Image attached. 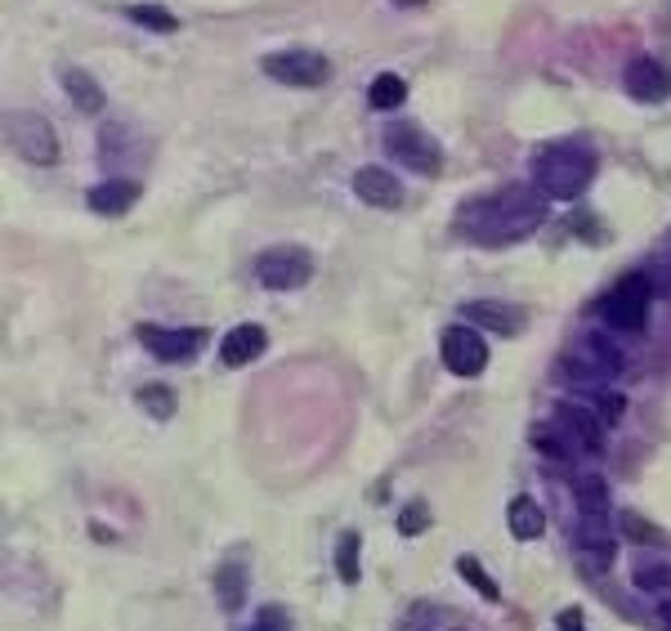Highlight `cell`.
I'll use <instances>...</instances> for the list:
<instances>
[{"mask_svg":"<svg viewBox=\"0 0 671 631\" xmlns=\"http://www.w3.org/2000/svg\"><path fill=\"white\" fill-rule=\"evenodd\" d=\"M551 215L546 192L533 184H506L488 198H470L457 211V229L479 242V247H506V242L529 237L542 220Z\"/></svg>","mask_w":671,"mask_h":631,"instance_id":"1","label":"cell"},{"mask_svg":"<svg viewBox=\"0 0 671 631\" xmlns=\"http://www.w3.org/2000/svg\"><path fill=\"white\" fill-rule=\"evenodd\" d=\"M533 179L546 198L573 202V198H582L587 184L596 179V153L587 149V143H568V139L546 143V149H538V157H533Z\"/></svg>","mask_w":671,"mask_h":631,"instance_id":"2","label":"cell"},{"mask_svg":"<svg viewBox=\"0 0 671 631\" xmlns=\"http://www.w3.org/2000/svg\"><path fill=\"white\" fill-rule=\"evenodd\" d=\"M386 153H390L399 166L416 171V175H439V171H444V149H439V139L429 135V130H421V126H412V121H395V126L386 130Z\"/></svg>","mask_w":671,"mask_h":631,"instance_id":"3","label":"cell"},{"mask_svg":"<svg viewBox=\"0 0 671 631\" xmlns=\"http://www.w3.org/2000/svg\"><path fill=\"white\" fill-rule=\"evenodd\" d=\"M649 296H654L649 273H627V278H622V282L609 291V296H604L600 314H604V323H609L613 331H640L645 318H649Z\"/></svg>","mask_w":671,"mask_h":631,"instance_id":"4","label":"cell"},{"mask_svg":"<svg viewBox=\"0 0 671 631\" xmlns=\"http://www.w3.org/2000/svg\"><path fill=\"white\" fill-rule=\"evenodd\" d=\"M10 143L14 153L32 166H55L59 162V135L40 113H10Z\"/></svg>","mask_w":671,"mask_h":631,"instance_id":"5","label":"cell"},{"mask_svg":"<svg viewBox=\"0 0 671 631\" xmlns=\"http://www.w3.org/2000/svg\"><path fill=\"white\" fill-rule=\"evenodd\" d=\"M256 278L269 291H296L314 278V256L305 247H269L256 260Z\"/></svg>","mask_w":671,"mask_h":631,"instance_id":"6","label":"cell"},{"mask_svg":"<svg viewBox=\"0 0 671 631\" xmlns=\"http://www.w3.org/2000/svg\"><path fill=\"white\" fill-rule=\"evenodd\" d=\"M568 372L578 376L582 385H600V381H609V376L622 372V354L604 341L600 331H591V336H582V341L573 346V354H568Z\"/></svg>","mask_w":671,"mask_h":631,"instance_id":"7","label":"cell"},{"mask_svg":"<svg viewBox=\"0 0 671 631\" xmlns=\"http://www.w3.org/2000/svg\"><path fill=\"white\" fill-rule=\"evenodd\" d=\"M139 341L149 346V354L153 359H162V363H188L198 350H202V341H207V331H198V327H157V323H139Z\"/></svg>","mask_w":671,"mask_h":631,"instance_id":"8","label":"cell"},{"mask_svg":"<svg viewBox=\"0 0 671 631\" xmlns=\"http://www.w3.org/2000/svg\"><path fill=\"white\" fill-rule=\"evenodd\" d=\"M439 354L452 376H479L488 367V341L474 327H448L439 341Z\"/></svg>","mask_w":671,"mask_h":631,"instance_id":"9","label":"cell"},{"mask_svg":"<svg viewBox=\"0 0 671 631\" xmlns=\"http://www.w3.org/2000/svg\"><path fill=\"white\" fill-rule=\"evenodd\" d=\"M264 72L282 85H301V90H314L331 77V63L314 50H282V55H269L264 59Z\"/></svg>","mask_w":671,"mask_h":631,"instance_id":"10","label":"cell"},{"mask_svg":"<svg viewBox=\"0 0 671 631\" xmlns=\"http://www.w3.org/2000/svg\"><path fill=\"white\" fill-rule=\"evenodd\" d=\"M555 430L564 434V444L573 453H600L604 444V425L591 408H578V404H560L555 408Z\"/></svg>","mask_w":671,"mask_h":631,"instance_id":"11","label":"cell"},{"mask_svg":"<svg viewBox=\"0 0 671 631\" xmlns=\"http://www.w3.org/2000/svg\"><path fill=\"white\" fill-rule=\"evenodd\" d=\"M622 85H627V94L640 104H662L671 94V68L662 59L640 55V59L627 63V72H622Z\"/></svg>","mask_w":671,"mask_h":631,"instance_id":"12","label":"cell"},{"mask_svg":"<svg viewBox=\"0 0 671 631\" xmlns=\"http://www.w3.org/2000/svg\"><path fill=\"white\" fill-rule=\"evenodd\" d=\"M354 192H358L367 207H380V211L403 207V184L386 166H363V171H354Z\"/></svg>","mask_w":671,"mask_h":631,"instance_id":"13","label":"cell"},{"mask_svg":"<svg viewBox=\"0 0 671 631\" xmlns=\"http://www.w3.org/2000/svg\"><path fill=\"white\" fill-rule=\"evenodd\" d=\"M264 350H269V331L256 327V323H243V327H233V331L224 336L220 359H224L228 367H247V363H256Z\"/></svg>","mask_w":671,"mask_h":631,"instance_id":"14","label":"cell"},{"mask_svg":"<svg viewBox=\"0 0 671 631\" xmlns=\"http://www.w3.org/2000/svg\"><path fill=\"white\" fill-rule=\"evenodd\" d=\"M90 211L94 215H126L134 202H139V184L134 179H104L90 188Z\"/></svg>","mask_w":671,"mask_h":631,"instance_id":"15","label":"cell"},{"mask_svg":"<svg viewBox=\"0 0 671 631\" xmlns=\"http://www.w3.org/2000/svg\"><path fill=\"white\" fill-rule=\"evenodd\" d=\"M466 318H470L474 327L497 331V336H515V331L523 327V314H519L515 305H497V301H470V305H466Z\"/></svg>","mask_w":671,"mask_h":631,"instance_id":"16","label":"cell"},{"mask_svg":"<svg viewBox=\"0 0 671 631\" xmlns=\"http://www.w3.org/2000/svg\"><path fill=\"white\" fill-rule=\"evenodd\" d=\"M59 81L68 85V94H72V104L85 113V117H94V113H104V85L94 81L85 68H59Z\"/></svg>","mask_w":671,"mask_h":631,"instance_id":"17","label":"cell"},{"mask_svg":"<svg viewBox=\"0 0 671 631\" xmlns=\"http://www.w3.org/2000/svg\"><path fill=\"white\" fill-rule=\"evenodd\" d=\"M506 524H510V538L533 542V538H542V533H546V511L533 498H515L506 506Z\"/></svg>","mask_w":671,"mask_h":631,"instance_id":"18","label":"cell"},{"mask_svg":"<svg viewBox=\"0 0 671 631\" xmlns=\"http://www.w3.org/2000/svg\"><path fill=\"white\" fill-rule=\"evenodd\" d=\"M573 498H578L582 519H604V511H609V483L596 479V475H582L578 489H573Z\"/></svg>","mask_w":671,"mask_h":631,"instance_id":"19","label":"cell"},{"mask_svg":"<svg viewBox=\"0 0 671 631\" xmlns=\"http://www.w3.org/2000/svg\"><path fill=\"white\" fill-rule=\"evenodd\" d=\"M403 100H408V81L395 77V72H380V77L372 81V90H367V104H372L376 113H390V108H399Z\"/></svg>","mask_w":671,"mask_h":631,"instance_id":"20","label":"cell"},{"mask_svg":"<svg viewBox=\"0 0 671 631\" xmlns=\"http://www.w3.org/2000/svg\"><path fill=\"white\" fill-rule=\"evenodd\" d=\"M578 542H582L604 569L613 564V538H609V528H604L600 519H582V524H578Z\"/></svg>","mask_w":671,"mask_h":631,"instance_id":"21","label":"cell"},{"mask_svg":"<svg viewBox=\"0 0 671 631\" xmlns=\"http://www.w3.org/2000/svg\"><path fill=\"white\" fill-rule=\"evenodd\" d=\"M243 564H237V560H228L224 569H220V577H215V587H220V605L233 614L237 605H243Z\"/></svg>","mask_w":671,"mask_h":631,"instance_id":"22","label":"cell"},{"mask_svg":"<svg viewBox=\"0 0 671 631\" xmlns=\"http://www.w3.org/2000/svg\"><path fill=\"white\" fill-rule=\"evenodd\" d=\"M336 573H341L345 587L358 582V533H341V542H336Z\"/></svg>","mask_w":671,"mask_h":631,"instance_id":"23","label":"cell"},{"mask_svg":"<svg viewBox=\"0 0 671 631\" xmlns=\"http://www.w3.org/2000/svg\"><path fill=\"white\" fill-rule=\"evenodd\" d=\"M126 19L139 23V27H149V32H175L179 27V19L170 10H162V5H130Z\"/></svg>","mask_w":671,"mask_h":631,"instance_id":"24","label":"cell"},{"mask_svg":"<svg viewBox=\"0 0 671 631\" xmlns=\"http://www.w3.org/2000/svg\"><path fill=\"white\" fill-rule=\"evenodd\" d=\"M636 587L640 592H671V564L667 560H640L636 564Z\"/></svg>","mask_w":671,"mask_h":631,"instance_id":"25","label":"cell"},{"mask_svg":"<svg viewBox=\"0 0 671 631\" xmlns=\"http://www.w3.org/2000/svg\"><path fill=\"white\" fill-rule=\"evenodd\" d=\"M457 573H461V577H466L470 587H474L479 596H484V600H502L497 582H493V577H488L484 569H479V560H474V556H461V560H457Z\"/></svg>","mask_w":671,"mask_h":631,"instance_id":"26","label":"cell"},{"mask_svg":"<svg viewBox=\"0 0 671 631\" xmlns=\"http://www.w3.org/2000/svg\"><path fill=\"white\" fill-rule=\"evenodd\" d=\"M139 404L149 408L157 421H166V417L175 412V395L166 390V385H149V390H139Z\"/></svg>","mask_w":671,"mask_h":631,"instance_id":"27","label":"cell"},{"mask_svg":"<svg viewBox=\"0 0 671 631\" xmlns=\"http://www.w3.org/2000/svg\"><path fill=\"white\" fill-rule=\"evenodd\" d=\"M429 524V511L421 506V502H412L403 515H399V533H403V538H416V533Z\"/></svg>","mask_w":671,"mask_h":631,"instance_id":"28","label":"cell"},{"mask_svg":"<svg viewBox=\"0 0 671 631\" xmlns=\"http://www.w3.org/2000/svg\"><path fill=\"white\" fill-rule=\"evenodd\" d=\"M627 538H636V542H662V533H654V528H645V519L627 515Z\"/></svg>","mask_w":671,"mask_h":631,"instance_id":"29","label":"cell"},{"mask_svg":"<svg viewBox=\"0 0 671 631\" xmlns=\"http://www.w3.org/2000/svg\"><path fill=\"white\" fill-rule=\"evenodd\" d=\"M251 631H286V618L278 614V609H264L260 618H256V627Z\"/></svg>","mask_w":671,"mask_h":631,"instance_id":"30","label":"cell"},{"mask_svg":"<svg viewBox=\"0 0 671 631\" xmlns=\"http://www.w3.org/2000/svg\"><path fill=\"white\" fill-rule=\"evenodd\" d=\"M560 631H587L582 627V609H564L560 614Z\"/></svg>","mask_w":671,"mask_h":631,"instance_id":"31","label":"cell"},{"mask_svg":"<svg viewBox=\"0 0 671 631\" xmlns=\"http://www.w3.org/2000/svg\"><path fill=\"white\" fill-rule=\"evenodd\" d=\"M421 618H429V605H412V614L399 622V631H421V627H416Z\"/></svg>","mask_w":671,"mask_h":631,"instance_id":"32","label":"cell"},{"mask_svg":"<svg viewBox=\"0 0 671 631\" xmlns=\"http://www.w3.org/2000/svg\"><path fill=\"white\" fill-rule=\"evenodd\" d=\"M658 618H662V627H671V600L658 605Z\"/></svg>","mask_w":671,"mask_h":631,"instance_id":"33","label":"cell"},{"mask_svg":"<svg viewBox=\"0 0 671 631\" xmlns=\"http://www.w3.org/2000/svg\"><path fill=\"white\" fill-rule=\"evenodd\" d=\"M395 5H403V10H412V5H425V0H395Z\"/></svg>","mask_w":671,"mask_h":631,"instance_id":"34","label":"cell"}]
</instances>
